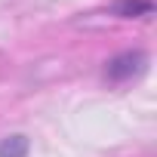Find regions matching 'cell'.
<instances>
[{
  "instance_id": "1",
  "label": "cell",
  "mask_w": 157,
  "mask_h": 157,
  "mask_svg": "<svg viewBox=\"0 0 157 157\" xmlns=\"http://www.w3.org/2000/svg\"><path fill=\"white\" fill-rule=\"evenodd\" d=\"M145 68H148V56L142 49H123L105 62V80L108 83H126V80L142 77Z\"/></svg>"
},
{
  "instance_id": "2",
  "label": "cell",
  "mask_w": 157,
  "mask_h": 157,
  "mask_svg": "<svg viewBox=\"0 0 157 157\" xmlns=\"http://www.w3.org/2000/svg\"><path fill=\"white\" fill-rule=\"evenodd\" d=\"M111 13L117 19H145L154 16V0H114Z\"/></svg>"
},
{
  "instance_id": "3",
  "label": "cell",
  "mask_w": 157,
  "mask_h": 157,
  "mask_svg": "<svg viewBox=\"0 0 157 157\" xmlns=\"http://www.w3.org/2000/svg\"><path fill=\"white\" fill-rule=\"evenodd\" d=\"M28 151H31V142L22 132H13L6 139H0V157H28Z\"/></svg>"
}]
</instances>
